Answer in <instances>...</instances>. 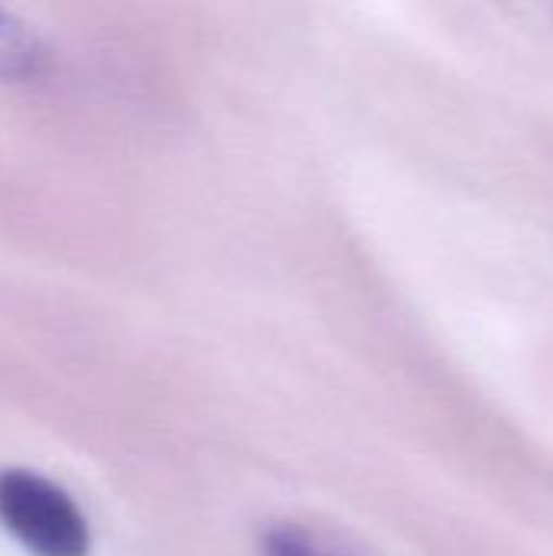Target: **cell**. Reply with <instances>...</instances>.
<instances>
[{
    "label": "cell",
    "instance_id": "cell-1",
    "mask_svg": "<svg viewBox=\"0 0 553 556\" xmlns=\"http://www.w3.org/2000/svg\"><path fill=\"white\" fill-rule=\"evenodd\" d=\"M0 528L29 556L91 554V525L81 505L23 466L0 469Z\"/></svg>",
    "mask_w": 553,
    "mask_h": 556
},
{
    "label": "cell",
    "instance_id": "cell-2",
    "mask_svg": "<svg viewBox=\"0 0 553 556\" xmlns=\"http://www.w3.org/2000/svg\"><path fill=\"white\" fill-rule=\"evenodd\" d=\"M42 62V46L36 33L0 10V78H23L33 75Z\"/></svg>",
    "mask_w": 553,
    "mask_h": 556
},
{
    "label": "cell",
    "instance_id": "cell-3",
    "mask_svg": "<svg viewBox=\"0 0 553 556\" xmlns=\"http://www.w3.org/2000/svg\"><path fill=\"white\" fill-rule=\"evenodd\" d=\"M264 551H267V556H345L329 551L323 541H316V538H310V534H303L297 528L271 531L267 541H264Z\"/></svg>",
    "mask_w": 553,
    "mask_h": 556
}]
</instances>
